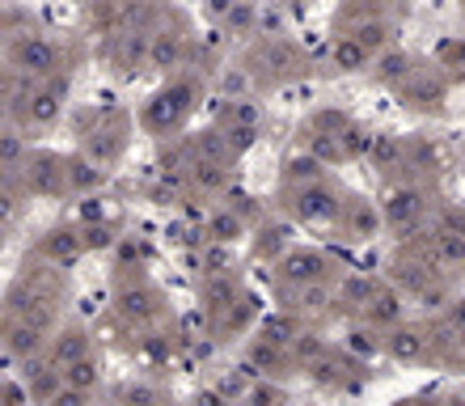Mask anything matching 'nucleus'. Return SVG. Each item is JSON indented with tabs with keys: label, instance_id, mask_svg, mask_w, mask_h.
<instances>
[{
	"label": "nucleus",
	"instance_id": "obj_34",
	"mask_svg": "<svg viewBox=\"0 0 465 406\" xmlns=\"http://www.w3.org/2000/svg\"><path fill=\"white\" fill-rule=\"evenodd\" d=\"M322 178H334V170H326L322 161H313L309 153L292 148L288 157L280 161V191H292V186H309V183H322Z\"/></svg>",
	"mask_w": 465,
	"mask_h": 406
},
{
	"label": "nucleus",
	"instance_id": "obj_22",
	"mask_svg": "<svg viewBox=\"0 0 465 406\" xmlns=\"http://www.w3.org/2000/svg\"><path fill=\"white\" fill-rule=\"evenodd\" d=\"M292 233H296V224L288 221V216H262V221L254 224V233H250L254 237V242H250V254H254L258 262H271V267H275V262L296 246Z\"/></svg>",
	"mask_w": 465,
	"mask_h": 406
},
{
	"label": "nucleus",
	"instance_id": "obj_41",
	"mask_svg": "<svg viewBox=\"0 0 465 406\" xmlns=\"http://www.w3.org/2000/svg\"><path fill=\"white\" fill-rule=\"evenodd\" d=\"M242 406H288V394H283V385L275 377H258Z\"/></svg>",
	"mask_w": 465,
	"mask_h": 406
},
{
	"label": "nucleus",
	"instance_id": "obj_44",
	"mask_svg": "<svg viewBox=\"0 0 465 406\" xmlns=\"http://www.w3.org/2000/svg\"><path fill=\"white\" fill-rule=\"evenodd\" d=\"M5 406H38V402L22 377H9V381H5Z\"/></svg>",
	"mask_w": 465,
	"mask_h": 406
},
{
	"label": "nucleus",
	"instance_id": "obj_3",
	"mask_svg": "<svg viewBox=\"0 0 465 406\" xmlns=\"http://www.w3.org/2000/svg\"><path fill=\"white\" fill-rule=\"evenodd\" d=\"M237 68H242L245 81L254 89H280V85H292V81L313 76V55L292 35H262L258 30L242 47Z\"/></svg>",
	"mask_w": 465,
	"mask_h": 406
},
{
	"label": "nucleus",
	"instance_id": "obj_5",
	"mask_svg": "<svg viewBox=\"0 0 465 406\" xmlns=\"http://www.w3.org/2000/svg\"><path fill=\"white\" fill-rule=\"evenodd\" d=\"M444 208L440 183H390L381 191V216H385V229L393 237H419L423 229H431L436 212Z\"/></svg>",
	"mask_w": 465,
	"mask_h": 406
},
{
	"label": "nucleus",
	"instance_id": "obj_8",
	"mask_svg": "<svg viewBox=\"0 0 465 406\" xmlns=\"http://www.w3.org/2000/svg\"><path fill=\"white\" fill-rule=\"evenodd\" d=\"M347 191L339 178H322L309 186H292V191H275V208L280 216L296 224V229H334L339 212L347 203Z\"/></svg>",
	"mask_w": 465,
	"mask_h": 406
},
{
	"label": "nucleus",
	"instance_id": "obj_51",
	"mask_svg": "<svg viewBox=\"0 0 465 406\" xmlns=\"http://www.w3.org/2000/svg\"><path fill=\"white\" fill-rule=\"evenodd\" d=\"M457 9H461V17H465V0H457Z\"/></svg>",
	"mask_w": 465,
	"mask_h": 406
},
{
	"label": "nucleus",
	"instance_id": "obj_19",
	"mask_svg": "<svg viewBox=\"0 0 465 406\" xmlns=\"http://www.w3.org/2000/svg\"><path fill=\"white\" fill-rule=\"evenodd\" d=\"M51 334H55V331L38 326V322H30V318H13V313H5V356H9V364H17V369H22L25 360L47 356Z\"/></svg>",
	"mask_w": 465,
	"mask_h": 406
},
{
	"label": "nucleus",
	"instance_id": "obj_18",
	"mask_svg": "<svg viewBox=\"0 0 465 406\" xmlns=\"http://www.w3.org/2000/svg\"><path fill=\"white\" fill-rule=\"evenodd\" d=\"M385 356L393 364H436V331L431 322H402L385 331Z\"/></svg>",
	"mask_w": 465,
	"mask_h": 406
},
{
	"label": "nucleus",
	"instance_id": "obj_16",
	"mask_svg": "<svg viewBox=\"0 0 465 406\" xmlns=\"http://www.w3.org/2000/svg\"><path fill=\"white\" fill-rule=\"evenodd\" d=\"M212 124L229 135L232 153L245 157V153L258 144V135H262V111H258L254 98H224L221 106H216V114H212Z\"/></svg>",
	"mask_w": 465,
	"mask_h": 406
},
{
	"label": "nucleus",
	"instance_id": "obj_7",
	"mask_svg": "<svg viewBox=\"0 0 465 406\" xmlns=\"http://www.w3.org/2000/svg\"><path fill=\"white\" fill-rule=\"evenodd\" d=\"M76 60H81V51L68 47L64 38L47 35V30L5 43V68L30 76V81H51V76L76 73Z\"/></svg>",
	"mask_w": 465,
	"mask_h": 406
},
{
	"label": "nucleus",
	"instance_id": "obj_36",
	"mask_svg": "<svg viewBox=\"0 0 465 406\" xmlns=\"http://www.w3.org/2000/svg\"><path fill=\"white\" fill-rule=\"evenodd\" d=\"M30 135L22 132V127L5 124V132H0V173H22L25 157H30Z\"/></svg>",
	"mask_w": 465,
	"mask_h": 406
},
{
	"label": "nucleus",
	"instance_id": "obj_21",
	"mask_svg": "<svg viewBox=\"0 0 465 406\" xmlns=\"http://www.w3.org/2000/svg\"><path fill=\"white\" fill-rule=\"evenodd\" d=\"M132 13H135V0H85L81 5V22H85L89 35L114 43L123 35V25L132 22Z\"/></svg>",
	"mask_w": 465,
	"mask_h": 406
},
{
	"label": "nucleus",
	"instance_id": "obj_14",
	"mask_svg": "<svg viewBox=\"0 0 465 406\" xmlns=\"http://www.w3.org/2000/svg\"><path fill=\"white\" fill-rule=\"evenodd\" d=\"M271 280H275V292H288V288H305V283L343 280V267L318 246H292L271 267Z\"/></svg>",
	"mask_w": 465,
	"mask_h": 406
},
{
	"label": "nucleus",
	"instance_id": "obj_17",
	"mask_svg": "<svg viewBox=\"0 0 465 406\" xmlns=\"http://www.w3.org/2000/svg\"><path fill=\"white\" fill-rule=\"evenodd\" d=\"M89 254V242H85V229L81 224H51V229H43V233L35 237V246H30V259H43L51 262V267H64L73 271L76 262Z\"/></svg>",
	"mask_w": 465,
	"mask_h": 406
},
{
	"label": "nucleus",
	"instance_id": "obj_46",
	"mask_svg": "<svg viewBox=\"0 0 465 406\" xmlns=\"http://www.w3.org/2000/svg\"><path fill=\"white\" fill-rule=\"evenodd\" d=\"M440 322L449 326V331H457V334H465V301H453V305L440 313Z\"/></svg>",
	"mask_w": 465,
	"mask_h": 406
},
{
	"label": "nucleus",
	"instance_id": "obj_31",
	"mask_svg": "<svg viewBox=\"0 0 465 406\" xmlns=\"http://www.w3.org/2000/svg\"><path fill=\"white\" fill-rule=\"evenodd\" d=\"M89 352H94V339H89V331L81 322H64L60 331L51 334V347H47V356L55 369H68L76 360H85Z\"/></svg>",
	"mask_w": 465,
	"mask_h": 406
},
{
	"label": "nucleus",
	"instance_id": "obj_23",
	"mask_svg": "<svg viewBox=\"0 0 465 406\" xmlns=\"http://www.w3.org/2000/svg\"><path fill=\"white\" fill-rule=\"evenodd\" d=\"M280 296V309H292L301 318H326L339 309V280L331 283H305V288H288V292H275Z\"/></svg>",
	"mask_w": 465,
	"mask_h": 406
},
{
	"label": "nucleus",
	"instance_id": "obj_15",
	"mask_svg": "<svg viewBox=\"0 0 465 406\" xmlns=\"http://www.w3.org/2000/svg\"><path fill=\"white\" fill-rule=\"evenodd\" d=\"M385 229V216H381V199L364 195V191H347V203L339 212L331 233L343 242V246H364Z\"/></svg>",
	"mask_w": 465,
	"mask_h": 406
},
{
	"label": "nucleus",
	"instance_id": "obj_37",
	"mask_svg": "<svg viewBox=\"0 0 465 406\" xmlns=\"http://www.w3.org/2000/svg\"><path fill=\"white\" fill-rule=\"evenodd\" d=\"M102 377H106V360H102L98 352H89L85 360H76V364L64 369V385H68V390H85V394L98 390Z\"/></svg>",
	"mask_w": 465,
	"mask_h": 406
},
{
	"label": "nucleus",
	"instance_id": "obj_4",
	"mask_svg": "<svg viewBox=\"0 0 465 406\" xmlns=\"http://www.w3.org/2000/svg\"><path fill=\"white\" fill-rule=\"evenodd\" d=\"M398 22L402 5H381V0H339L331 13V35H351L372 55L398 47Z\"/></svg>",
	"mask_w": 465,
	"mask_h": 406
},
{
	"label": "nucleus",
	"instance_id": "obj_49",
	"mask_svg": "<svg viewBox=\"0 0 465 406\" xmlns=\"http://www.w3.org/2000/svg\"><path fill=\"white\" fill-rule=\"evenodd\" d=\"M457 157H461V165H465V135H461V148H457Z\"/></svg>",
	"mask_w": 465,
	"mask_h": 406
},
{
	"label": "nucleus",
	"instance_id": "obj_50",
	"mask_svg": "<svg viewBox=\"0 0 465 406\" xmlns=\"http://www.w3.org/2000/svg\"><path fill=\"white\" fill-rule=\"evenodd\" d=\"M461 369H465V334H461Z\"/></svg>",
	"mask_w": 465,
	"mask_h": 406
},
{
	"label": "nucleus",
	"instance_id": "obj_2",
	"mask_svg": "<svg viewBox=\"0 0 465 406\" xmlns=\"http://www.w3.org/2000/svg\"><path fill=\"white\" fill-rule=\"evenodd\" d=\"M73 292V280L64 267H51L43 259H25L22 271L13 275L9 296H5V313L13 318H30L47 331H60L64 326V301Z\"/></svg>",
	"mask_w": 465,
	"mask_h": 406
},
{
	"label": "nucleus",
	"instance_id": "obj_30",
	"mask_svg": "<svg viewBox=\"0 0 465 406\" xmlns=\"http://www.w3.org/2000/svg\"><path fill=\"white\" fill-rule=\"evenodd\" d=\"M191 144H195V165H221V170H237V153H232L229 135L216 124H203L199 132H191Z\"/></svg>",
	"mask_w": 465,
	"mask_h": 406
},
{
	"label": "nucleus",
	"instance_id": "obj_35",
	"mask_svg": "<svg viewBox=\"0 0 465 406\" xmlns=\"http://www.w3.org/2000/svg\"><path fill=\"white\" fill-rule=\"evenodd\" d=\"M305 331H309V326H305V318H301V313H292V309H275L271 318H262V326H258V339L280 343V347H292Z\"/></svg>",
	"mask_w": 465,
	"mask_h": 406
},
{
	"label": "nucleus",
	"instance_id": "obj_43",
	"mask_svg": "<svg viewBox=\"0 0 465 406\" xmlns=\"http://www.w3.org/2000/svg\"><path fill=\"white\" fill-rule=\"evenodd\" d=\"M85 229V242H89V254H98V250H111L119 242V224L106 221V224H81Z\"/></svg>",
	"mask_w": 465,
	"mask_h": 406
},
{
	"label": "nucleus",
	"instance_id": "obj_20",
	"mask_svg": "<svg viewBox=\"0 0 465 406\" xmlns=\"http://www.w3.org/2000/svg\"><path fill=\"white\" fill-rule=\"evenodd\" d=\"M360 360L347 352V347H331V352H322L313 364L305 369V377L313 385H322V390H351L355 381H360Z\"/></svg>",
	"mask_w": 465,
	"mask_h": 406
},
{
	"label": "nucleus",
	"instance_id": "obj_42",
	"mask_svg": "<svg viewBox=\"0 0 465 406\" xmlns=\"http://www.w3.org/2000/svg\"><path fill=\"white\" fill-rule=\"evenodd\" d=\"M436 233H453V237H465V203H444L431 221Z\"/></svg>",
	"mask_w": 465,
	"mask_h": 406
},
{
	"label": "nucleus",
	"instance_id": "obj_32",
	"mask_svg": "<svg viewBox=\"0 0 465 406\" xmlns=\"http://www.w3.org/2000/svg\"><path fill=\"white\" fill-rule=\"evenodd\" d=\"M419 60H423V55H415V51H402V47L385 51V55H377V64H372V81H377L385 94H398L406 76L419 68Z\"/></svg>",
	"mask_w": 465,
	"mask_h": 406
},
{
	"label": "nucleus",
	"instance_id": "obj_33",
	"mask_svg": "<svg viewBox=\"0 0 465 406\" xmlns=\"http://www.w3.org/2000/svg\"><path fill=\"white\" fill-rule=\"evenodd\" d=\"M106 178H111V170H102L98 161H89L81 148L68 153V186H73V199L98 195L102 186H106Z\"/></svg>",
	"mask_w": 465,
	"mask_h": 406
},
{
	"label": "nucleus",
	"instance_id": "obj_12",
	"mask_svg": "<svg viewBox=\"0 0 465 406\" xmlns=\"http://www.w3.org/2000/svg\"><path fill=\"white\" fill-rule=\"evenodd\" d=\"M17 178H22V186H25V195L30 199H43V203L73 199V186H68V153H60V148L35 144Z\"/></svg>",
	"mask_w": 465,
	"mask_h": 406
},
{
	"label": "nucleus",
	"instance_id": "obj_47",
	"mask_svg": "<svg viewBox=\"0 0 465 406\" xmlns=\"http://www.w3.org/2000/svg\"><path fill=\"white\" fill-rule=\"evenodd\" d=\"M415 406H444V394H423L415 398Z\"/></svg>",
	"mask_w": 465,
	"mask_h": 406
},
{
	"label": "nucleus",
	"instance_id": "obj_39",
	"mask_svg": "<svg viewBox=\"0 0 465 406\" xmlns=\"http://www.w3.org/2000/svg\"><path fill=\"white\" fill-rule=\"evenodd\" d=\"M431 60H436L444 73H449V81H461V85H465V35L444 38L440 47L431 51Z\"/></svg>",
	"mask_w": 465,
	"mask_h": 406
},
{
	"label": "nucleus",
	"instance_id": "obj_38",
	"mask_svg": "<svg viewBox=\"0 0 465 406\" xmlns=\"http://www.w3.org/2000/svg\"><path fill=\"white\" fill-rule=\"evenodd\" d=\"M347 352L351 356H360V360H368V356H385V331H377V326H368V322H360L351 334H347Z\"/></svg>",
	"mask_w": 465,
	"mask_h": 406
},
{
	"label": "nucleus",
	"instance_id": "obj_52",
	"mask_svg": "<svg viewBox=\"0 0 465 406\" xmlns=\"http://www.w3.org/2000/svg\"><path fill=\"white\" fill-rule=\"evenodd\" d=\"M381 5H402V0H381Z\"/></svg>",
	"mask_w": 465,
	"mask_h": 406
},
{
	"label": "nucleus",
	"instance_id": "obj_26",
	"mask_svg": "<svg viewBox=\"0 0 465 406\" xmlns=\"http://www.w3.org/2000/svg\"><path fill=\"white\" fill-rule=\"evenodd\" d=\"M368 165L390 183H406V173H411V157H406V135H393V132H377V144L368 153Z\"/></svg>",
	"mask_w": 465,
	"mask_h": 406
},
{
	"label": "nucleus",
	"instance_id": "obj_11",
	"mask_svg": "<svg viewBox=\"0 0 465 406\" xmlns=\"http://www.w3.org/2000/svg\"><path fill=\"white\" fill-rule=\"evenodd\" d=\"M449 89H453L449 73H444L431 55H423L415 73L402 81V89L393 94V102H398L406 114H415V119H440V114L449 111Z\"/></svg>",
	"mask_w": 465,
	"mask_h": 406
},
{
	"label": "nucleus",
	"instance_id": "obj_25",
	"mask_svg": "<svg viewBox=\"0 0 465 406\" xmlns=\"http://www.w3.org/2000/svg\"><path fill=\"white\" fill-rule=\"evenodd\" d=\"M250 233H254V224H250L245 208H237V203H221V208H212L203 216V242L208 246H232V242H242Z\"/></svg>",
	"mask_w": 465,
	"mask_h": 406
},
{
	"label": "nucleus",
	"instance_id": "obj_24",
	"mask_svg": "<svg viewBox=\"0 0 465 406\" xmlns=\"http://www.w3.org/2000/svg\"><path fill=\"white\" fill-rule=\"evenodd\" d=\"M245 283H242V271H212L199 280V301H203V313L216 318L224 309H232L237 301H245Z\"/></svg>",
	"mask_w": 465,
	"mask_h": 406
},
{
	"label": "nucleus",
	"instance_id": "obj_10",
	"mask_svg": "<svg viewBox=\"0 0 465 406\" xmlns=\"http://www.w3.org/2000/svg\"><path fill=\"white\" fill-rule=\"evenodd\" d=\"M119 283H114V313H119L127 326L135 331H153L165 322L170 313V301L157 283L144 275V267H119Z\"/></svg>",
	"mask_w": 465,
	"mask_h": 406
},
{
	"label": "nucleus",
	"instance_id": "obj_27",
	"mask_svg": "<svg viewBox=\"0 0 465 406\" xmlns=\"http://www.w3.org/2000/svg\"><path fill=\"white\" fill-rule=\"evenodd\" d=\"M326 64H331V73H339V76H364V73H372L377 55H372L364 43H355L351 35H331V43H326Z\"/></svg>",
	"mask_w": 465,
	"mask_h": 406
},
{
	"label": "nucleus",
	"instance_id": "obj_1",
	"mask_svg": "<svg viewBox=\"0 0 465 406\" xmlns=\"http://www.w3.org/2000/svg\"><path fill=\"white\" fill-rule=\"evenodd\" d=\"M203 98H208V73H203V68L173 73V76H165V81H161L144 102H140V111H135V127H140V135L157 140V144L178 140V135L191 132V124H195Z\"/></svg>",
	"mask_w": 465,
	"mask_h": 406
},
{
	"label": "nucleus",
	"instance_id": "obj_45",
	"mask_svg": "<svg viewBox=\"0 0 465 406\" xmlns=\"http://www.w3.org/2000/svg\"><path fill=\"white\" fill-rule=\"evenodd\" d=\"M47 406H94V394H85V390H68V385H64Z\"/></svg>",
	"mask_w": 465,
	"mask_h": 406
},
{
	"label": "nucleus",
	"instance_id": "obj_29",
	"mask_svg": "<svg viewBox=\"0 0 465 406\" xmlns=\"http://www.w3.org/2000/svg\"><path fill=\"white\" fill-rule=\"evenodd\" d=\"M360 322L377 326V331H393V326H402L406 322V296L398 292L390 280H381V288L372 292V301H368V309L360 313Z\"/></svg>",
	"mask_w": 465,
	"mask_h": 406
},
{
	"label": "nucleus",
	"instance_id": "obj_13",
	"mask_svg": "<svg viewBox=\"0 0 465 406\" xmlns=\"http://www.w3.org/2000/svg\"><path fill=\"white\" fill-rule=\"evenodd\" d=\"M68 98H73V73H68V76H51V81H38L35 94L25 98V106L13 114V119H5V124L22 127L25 135L47 132V127H55L64 119Z\"/></svg>",
	"mask_w": 465,
	"mask_h": 406
},
{
	"label": "nucleus",
	"instance_id": "obj_48",
	"mask_svg": "<svg viewBox=\"0 0 465 406\" xmlns=\"http://www.w3.org/2000/svg\"><path fill=\"white\" fill-rule=\"evenodd\" d=\"M283 5H292V9H301V5H309V0H283Z\"/></svg>",
	"mask_w": 465,
	"mask_h": 406
},
{
	"label": "nucleus",
	"instance_id": "obj_6",
	"mask_svg": "<svg viewBox=\"0 0 465 406\" xmlns=\"http://www.w3.org/2000/svg\"><path fill=\"white\" fill-rule=\"evenodd\" d=\"M132 135H135V114H127L123 106H106V111H89L81 114L76 124V148L85 153L89 161H98L102 170H114L127 148H132Z\"/></svg>",
	"mask_w": 465,
	"mask_h": 406
},
{
	"label": "nucleus",
	"instance_id": "obj_28",
	"mask_svg": "<svg viewBox=\"0 0 465 406\" xmlns=\"http://www.w3.org/2000/svg\"><path fill=\"white\" fill-rule=\"evenodd\" d=\"M292 148H301V153H309L313 161H322L326 170H339V165H351V157H347V148L343 140H334V135L318 132V127H309L301 124L292 135Z\"/></svg>",
	"mask_w": 465,
	"mask_h": 406
},
{
	"label": "nucleus",
	"instance_id": "obj_40",
	"mask_svg": "<svg viewBox=\"0 0 465 406\" xmlns=\"http://www.w3.org/2000/svg\"><path fill=\"white\" fill-rule=\"evenodd\" d=\"M119 406H170L157 381H127L119 390Z\"/></svg>",
	"mask_w": 465,
	"mask_h": 406
},
{
	"label": "nucleus",
	"instance_id": "obj_9",
	"mask_svg": "<svg viewBox=\"0 0 465 406\" xmlns=\"http://www.w3.org/2000/svg\"><path fill=\"white\" fill-rule=\"evenodd\" d=\"M195 60H199L195 22L183 9L165 5V13H161V22H157V35H153V47H148V73L173 76V73L195 68Z\"/></svg>",
	"mask_w": 465,
	"mask_h": 406
},
{
	"label": "nucleus",
	"instance_id": "obj_53",
	"mask_svg": "<svg viewBox=\"0 0 465 406\" xmlns=\"http://www.w3.org/2000/svg\"><path fill=\"white\" fill-rule=\"evenodd\" d=\"M81 5H85V0H81Z\"/></svg>",
	"mask_w": 465,
	"mask_h": 406
}]
</instances>
